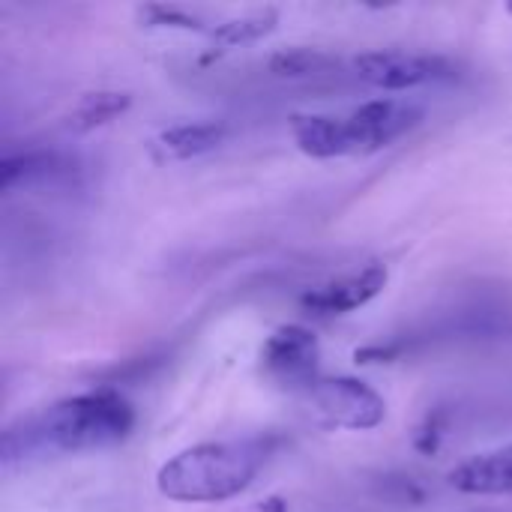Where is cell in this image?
I'll use <instances>...</instances> for the list:
<instances>
[{"label": "cell", "instance_id": "cell-15", "mask_svg": "<svg viewBox=\"0 0 512 512\" xmlns=\"http://www.w3.org/2000/svg\"><path fill=\"white\" fill-rule=\"evenodd\" d=\"M135 15L144 27H168V30H189V33H207V36L213 30L201 15L183 6H171V3H144L138 6Z\"/></svg>", "mask_w": 512, "mask_h": 512}, {"label": "cell", "instance_id": "cell-18", "mask_svg": "<svg viewBox=\"0 0 512 512\" xmlns=\"http://www.w3.org/2000/svg\"><path fill=\"white\" fill-rule=\"evenodd\" d=\"M507 12H510V15H512V3H510V6H507Z\"/></svg>", "mask_w": 512, "mask_h": 512}, {"label": "cell", "instance_id": "cell-16", "mask_svg": "<svg viewBox=\"0 0 512 512\" xmlns=\"http://www.w3.org/2000/svg\"><path fill=\"white\" fill-rule=\"evenodd\" d=\"M447 420H450L447 411H432V414L420 423V429L414 432V450H417V453H426V456H435L438 447H441Z\"/></svg>", "mask_w": 512, "mask_h": 512}, {"label": "cell", "instance_id": "cell-12", "mask_svg": "<svg viewBox=\"0 0 512 512\" xmlns=\"http://www.w3.org/2000/svg\"><path fill=\"white\" fill-rule=\"evenodd\" d=\"M66 171V162L54 150H27L0 159V189H15L27 183H42Z\"/></svg>", "mask_w": 512, "mask_h": 512}, {"label": "cell", "instance_id": "cell-3", "mask_svg": "<svg viewBox=\"0 0 512 512\" xmlns=\"http://www.w3.org/2000/svg\"><path fill=\"white\" fill-rule=\"evenodd\" d=\"M312 405L327 417V423L339 426V429H354V432H366L384 423L387 417V402L381 399L378 390H372L366 381L360 378H318L309 387Z\"/></svg>", "mask_w": 512, "mask_h": 512}, {"label": "cell", "instance_id": "cell-4", "mask_svg": "<svg viewBox=\"0 0 512 512\" xmlns=\"http://www.w3.org/2000/svg\"><path fill=\"white\" fill-rule=\"evenodd\" d=\"M354 72L381 90H411L456 75V66L441 54H411V51H366L354 57Z\"/></svg>", "mask_w": 512, "mask_h": 512}, {"label": "cell", "instance_id": "cell-9", "mask_svg": "<svg viewBox=\"0 0 512 512\" xmlns=\"http://www.w3.org/2000/svg\"><path fill=\"white\" fill-rule=\"evenodd\" d=\"M450 486L462 495H512V447L480 453L450 471Z\"/></svg>", "mask_w": 512, "mask_h": 512}, {"label": "cell", "instance_id": "cell-1", "mask_svg": "<svg viewBox=\"0 0 512 512\" xmlns=\"http://www.w3.org/2000/svg\"><path fill=\"white\" fill-rule=\"evenodd\" d=\"M273 438L207 441L168 459L156 474V489L180 504H222L246 492L264 468Z\"/></svg>", "mask_w": 512, "mask_h": 512}, {"label": "cell", "instance_id": "cell-13", "mask_svg": "<svg viewBox=\"0 0 512 512\" xmlns=\"http://www.w3.org/2000/svg\"><path fill=\"white\" fill-rule=\"evenodd\" d=\"M132 108V93L126 90H96V93H84L75 108L66 117V126L72 132H90L96 126L111 123L114 117L126 114Z\"/></svg>", "mask_w": 512, "mask_h": 512}, {"label": "cell", "instance_id": "cell-17", "mask_svg": "<svg viewBox=\"0 0 512 512\" xmlns=\"http://www.w3.org/2000/svg\"><path fill=\"white\" fill-rule=\"evenodd\" d=\"M255 512H288V504L282 498H267L255 507Z\"/></svg>", "mask_w": 512, "mask_h": 512}, {"label": "cell", "instance_id": "cell-14", "mask_svg": "<svg viewBox=\"0 0 512 512\" xmlns=\"http://www.w3.org/2000/svg\"><path fill=\"white\" fill-rule=\"evenodd\" d=\"M339 66V57L324 51V48H309V45H294V48H279L270 54L267 69L279 78H309V75H327Z\"/></svg>", "mask_w": 512, "mask_h": 512}, {"label": "cell", "instance_id": "cell-7", "mask_svg": "<svg viewBox=\"0 0 512 512\" xmlns=\"http://www.w3.org/2000/svg\"><path fill=\"white\" fill-rule=\"evenodd\" d=\"M387 279H390L387 267L372 261L360 273H348V276H339V279H333L327 285H318V288L306 291L300 306L306 312H312V315H321V318L345 315V312H354V309L372 303L384 291Z\"/></svg>", "mask_w": 512, "mask_h": 512}, {"label": "cell", "instance_id": "cell-10", "mask_svg": "<svg viewBox=\"0 0 512 512\" xmlns=\"http://www.w3.org/2000/svg\"><path fill=\"white\" fill-rule=\"evenodd\" d=\"M291 135L297 147L312 159L348 156L345 117L330 114H291Z\"/></svg>", "mask_w": 512, "mask_h": 512}, {"label": "cell", "instance_id": "cell-5", "mask_svg": "<svg viewBox=\"0 0 512 512\" xmlns=\"http://www.w3.org/2000/svg\"><path fill=\"white\" fill-rule=\"evenodd\" d=\"M423 120V108L405 99H372L354 108L345 117L348 156L351 153H375L405 132H411Z\"/></svg>", "mask_w": 512, "mask_h": 512}, {"label": "cell", "instance_id": "cell-2", "mask_svg": "<svg viewBox=\"0 0 512 512\" xmlns=\"http://www.w3.org/2000/svg\"><path fill=\"white\" fill-rule=\"evenodd\" d=\"M135 429V408L111 387L81 393L51 405L39 420L24 426V450L87 453L126 441Z\"/></svg>", "mask_w": 512, "mask_h": 512}, {"label": "cell", "instance_id": "cell-11", "mask_svg": "<svg viewBox=\"0 0 512 512\" xmlns=\"http://www.w3.org/2000/svg\"><path fill=\"white\" fill-rule=\"evenodd\" d=\"M279 24V9L276 6H264V9H252L246 15H237V18H228L222 24H216L210 30V51L204 60H213L216 54L228 51V48H237V45H249V42H258L264 36H270Z\"/></svg>", "mask_w": 512, "mask_h": 512}, {"label": "cell", "instance_id": "cell-6", "mask_svg": "<svg viewBox=\"0 0 512 512\" xmlns=\"http://www.w3.org/2000/svg\"><path fill=\"white\" fill-rule=\"evenodd\" d=\"M318 360H321V345L318 336L309 327L300 324H285L276 333L267 336L261 348V363L264 369L288 384H306L312 387L318 381Z\"/></svg>", "mask_w": 512, "mask_h": 512}, {"label": "cell", "instance_id": "cell-8", "mask_svg": "<svg viewBox=\"0 0 512 512\" xmlns=\"http://www.w3.org/2000/svg\"><path fill=\"white\" fill-rule=\"evenodd\" d=\"M228 129L225 123L219 120H207V123H180V126H171L165 132H159L153 141H150V156L153 162L159 165H168V162H186V159H195V156H204L210 150H216L222 141H225Z\"/></svg>", "mask_w": 512, "mask_h": 512}]
</instances>
